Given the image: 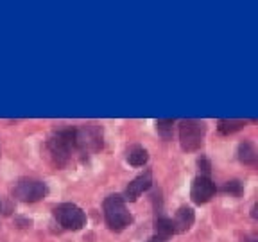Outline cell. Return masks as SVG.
I'll use <instances>...</instances> for the list:
<instances>
[{
	"label": "cell",
	"instance_id": "6da1fadb",
	"mask_svg": "<svg viewBox=\"0 0 258 242\" xmlns=\"http://www.w3.org/2000/svg\"><path fill=\"white\" fill-rule=\"evenodd\" d=\"M48 153L52 156L54 163L57 167L67 165L72 156V151L76 149V129H61L56 131L47 142Z\"/></svg>",
	"mask_w": 258,
	"mask_h": 242
},
{
	"label": "cell",
	"instance_id": "7a4b0ae2",
	"mask_svg": "<svg viewBox=\"0 0 258 242\" xmlns=\"http://www.w3.org/2000/svg\"><path fill=\"white\" fill-rule=\"evenodd\" d=\"M104 219H106V224L109 226V230H113V231H122L131 224L133 217L129 214V210H127V206H125V201L122 199V196L113 194V196L106 198Z\"/></svg>",
	"mask_w": 258,
	"mask_h": 242
},
{
	"label": "cell",
	"instance_id": "3957f363",
	"mask_svg": "<svg viewBox=\"0 0 258 242\" xmlns=\"http://www.w3.org/2000/svg\"><path fill=\"white\" fill-rule=\"evenodd\" d=\"M206 133V126L201 120H183L179 126V142L185 151H198L203 145Z\"/></svg>",
	"mask_w": 258,
	"mask_h": 242
},
{
	"label": "cell",
	"instance_id": "277c9868",
	"mask_svg": "<svg viewBox=\"0 0 258 242\" xmlns=\"http://www.w3.org/2000/svg\"><path fill=\"white\" fill-rule=\"evenodd\" d=\"M54 215H56L57 222L63 226L64 230L77 231L86 224V214L74 203H63L54 208Z\"/></svg>",
	"mask_w": 258,
	"mask_h": 242
},
{
	"label": "cell",
	"instance_id": "5b68a950",
	"mask_svg": "<svg viewBox=\"0 0 258 242\" xmlns=\"http://www.w3.org/2000/svg\"><path fill=\"white\" fill-rule=\"evenodd\" d=\"M47 187L43 182L36 179H20L15 187V198L24 203H36L45 198Z\"/></svg>",
	"mask_w": 258,
	"mask_h": 242
},
{
	"label": "cell",
	"instance_id": "8992f818",
	"mask_svg": "<svg viewBox=\"0 0 258 242\" xmlns=\"http://www.w3.org/2000/svg\"><path fill=\"white\" fill-rule=\"evenodd\" d=\"M76 145L86 151H99L102 147V131L95 124H88L77 129Z\"/></svg>",
	"mask_w": 258,
	"mask_h": 242
},
{
	"label": "cell",
	"instance_id": "52a82bcc",
	"mask_svg": "<svg viewBox=\"0 0 258 242\" xmlns=\"http://www.w3.org/2000/svg\"><path fill=\"white\" fill-rule=\"evenodd\" d=\"M215 192H217L215 183L208 176H198L194 179L192 189H190V198L196 205H205L214 198Z\"/></svg>",
	"mask_w": 258,
	"mask_h": 242
},
{
	"label": "cell",
	"instance_id": "ba28073f",
	"mask_svg": "<svg viewBox=\"0 0 258 242\" xmlns=\"http://www.w3.org/2000/svg\"><path fill=\"white\" fill-rule=\"evenodd\" d=\"M151 185H153V174H151V170H145L144 174L137 176L133 182L129 183L122 199H124V201H137L142 194L151 189Z\"/></svg>",
	"mask_w": 258,
	"mask_h": 242
},
{
	"label": "cell",
	"instance_id": "9c48e42d",
	"mask_svg": "<svg viewBox=\"0 0 258 242\" xmlns=\"http://www.w3.org/2000/svg\"><path fill=\"white\" fill-rule=\"evenodd\" d=\"M194 210L188 208V206H181V208L177 210L176 215L172 219V224H174V233H183V231L190 230V226L194 224Z\"/></svg>",
	"mask_w": 258,
	"mask_h": 242
},
{
	"label": "cell",
	"instance_id": "30bf717a",
	"mask_svg": "<svg viewBox=\"0 0 258 242\" xmlns=\"http://www.w3.org/2000/svg\"><path fill=\"white\" fill-rule=\"evenodd\" d=\"M238 160L246 165H254L256 163V147L251 142H244L238 145Z\"/></svg>",
	"mask_w": 258,
	"mask_h": 242
},
{
	"label": "cell",
	"instance_id": "8fae6325",
	"mask_svg": "<svg viewBox=\"0 0 258 242\" xmlns=\"http://www.w3.org/2000/svg\"><path fill=\"white\" fill-rule=\"evenodd\" d=\"M147 160H149V153H147L144 147H140V145H135V147H131V149L127 151V161L133 167L145 165Z\"/></svg>",
	"mask_w": 258,
	"mask_h": 242
},
{
	"label": "cell",
	"instance_id": "7c38bea8",
	"mask_svg": "<svg viewBox=\"0 0 258 242\" xmlns=\"http://www.w3.org/2000/svg\"><path fill=\"white\" fill-rule=\"evenodd\" d=\"M244 126H246V120H238V118H231V120L222 118V120L217 122V129L221 135H233L240 131Z\"/></svg>",
	"mask_w": 258,
	"mask_h": 242
},
{
	"label": "cell",
	"instance_id": "4fadbf2b",
	"mask_svg": "<svg viewBox=\"0 0 258 242\" xmlns=\"http://www.w3.org/2000/svg\"><path fill=\"white\" fill-rule=\"evenodd\" d=\"M154 230H156L158 237H161V238H167V237H170V235H174L172 219H169V217L156 219V222H154Z\"/></svg>",
	"mask_w": 258,
	"mask_h": 242
},
{
	"label": "cell",
	"instance_id": "5bb4252c",
	"mask_svg": "<svg viewBox=\"0 0 258 242\" xmlns=\"http://www.w3.org/2000/svg\"><path fill=\"white\" fill-rule=\"evenodd\" d=\"M172 120H158V133L161 135L163 140H169L172 137Z\"/></svg>",
	"mask_w": 258,
	"mask_h": 242
},
{
	"label": "cell",
	"instance_id": "9a60e30c",
	"mask_svg": "<svg viewBox=\"0 0 258 242\" xmlns=\"http://www.w3.org/2000/svg\"><path fill=\"white\" fill-rule=\"evenodd\" d=\"M224 192L233 194V196H240L242 194V183L240 182H228L224 185Z\"/></svg>",
	"mask_w": 258,
	"mask_h": 242
},
{
	"label": "cell",
	"instance_id": "2e32d148",
	"mask_svg": "<svg viewBox=\"0 0 258 242\" xmlns=\"http://www.w3.org/2000/svg\"><path fill=\"white\" fill-rule=\"evenodd\" d=\"M151 242H165V238H161V237H154Z\"/></svg>",
	"mask_w": 258,
	"mask_h": 242
}]
</instances>
